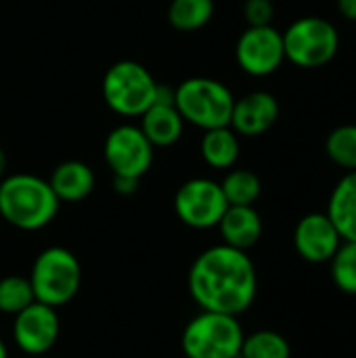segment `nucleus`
I'll return each mask as SVG.
<instances>
[{"instance_id": "ddd939ff", "label": "nucleus", "mask_w": 356, "mask_h": 358, "mask_svg": "<svg viewBox=\"0 0 356 358\" xmlns=\"http://www.w3.org/2000/svg\"><path fill=\"white\" fill-rule=\"evenodd\" d=\"M281 105L277 96L269 90H252L233 103L229 126L237 132V136L256 138L266 134L279 120Z\"/></svg>"}, {"instance_id": "7ed1b4c3", "label": "nucleus", "mask_w": 356, "mask_h": 358, "mask_svg": "<svg viewBox=\"0 0 356 358\" xmlns=\"http://www.w3.org/2000/svg\"><path fill=\"white\" fill-rule=\"evenodd\" d=\"M285 61L298 69H319L329 65L340 50V31L334 21L321 15H304L283 31Z\"/></svg>"}, {"instance_id": "20e7f679", "label": "nucleus", "mask_w": 356, "mask_h": 358, "mask_svg": "<svg viewBox=\"0 0 356 358\" xmlns=\"http://www.w3.org/2000/svg\"><path fill=\"white\" fill-rule=\"evenodd\" d=\"M233 103L235 94L231 88L214 78H187L174 88V107L183 115L185 124L201 130L229 126Z\"/></svg>"}, {"instance_id": "aec40b11", "label": "nucleus", "mask_w": 356, "mask_h": 358, "mask_svg": "<svg viewBox=\"0 0 356 358\" xmlns=\"http://www.w3.org/2000/svg\"><path fill=\"white\" fill-rule=\"evenodd\" d=\"M220 189L229 206H254L262 195V180L252 170L231 168L227 170Z\"/></svg>"}, {"instance_id": "bb28decb", "label": "nucleus", "mask_w": 356, "mask_h": 358, "mask_svg": "<svg viewBox=\"0 0 356 358\" xmlns=\"http://www.w3.org/2000/svg\"><path fill=\"white\" fill-rule=\"evenodd\" d=\"M336 8L340 17L356 23V0H336Z\"/></svg>"}, {"instance_id": "f8f14e48", "label": "nucleus", "mask_w": 356, "mask_h": 358, "mask_svg": "<svg viewBox=\"0 0 356 358\" xmlns=\"http://www.w3.org/2000/svg\"><path fill=\"white\" fill-rule=\"evenodd\" d=\"M342 237L325 212H311L302 216L294 229V248L308 264H329Z\"/></svg>"}, {"instance_id": "5701e85b", "label": "nucleus", "mask_w": 356, "mask_h": 358, "mask_svg": "<svg viewBox=\"0 0 356 358\" xmlns=\"http://www.w3.org/2000/svg\"><path fill=\"white\" fill-rule=\"evenodd\" d=\"M334 285L346 294L356 296V241H342L334 258L329 260Z\"/></svg>"}, {"instance_id": "f257e3e1", "label": "nucleus", "mask_w": 356, "mask_h": 358, "mask_svg": "<svg viewBox=\"0 0 356 358\" xmlns=\"http://www.w3.org/2000/svg\"><path fill=\"white\" fill-rule=\"evenodd\" d=\"M189 294L201 310L239 317L258 294V273L248 252L218 243L204 250L189 271Z\"/></svg>"}, {"instance_id": "a211bd4d", "label": "nucleus", "mask_w": 356, "mask_h": 358, "mask_svg": "<svg viewBox=\"0 0 356 358\" xmlns=\"http://www.w3.org/2000/svg\"><path fill=\"white\" fill-rule=\"evenodd\" d=\"M199 153H201V159L212 170H231L235 168L239 159L241 143H239L237 132L231 126H220V128L204 130Z\"/></svg>"}, {"instance_id": "1a4fd4ad", "label": "nucleus", "mask_w": 356, "mask_h": 358, "mask_svg": "<svg viewBox=\"0 0 356 358\" xmlns=\"http://www.w3.org/2000/svg\"><path fill=\"white\" fill-rule=\"evenodd\" d=\"M153 151L155 147L134 124L115 126L103 143V157L113 176H128L136 180L149 172L153 164Z\"/></svg>"}, {"instance_id": "4468645a", "label": "nucleus", "mask_w": 356, "mask_h": 358, "mask_svg": "<svg viewBox=\"0 0 356 358\" xmlns=\"http://www.w3.org/2000/svg\"><path fill=\"white\" fill-rule=\"evenodd\" d=\"M218 231L225 245L248 252L260 241L264 224L254 206H229L218 222Z\"/></svg>"}, {"instance_id": "6e6552de", "label": "nucleus", "mask_w": 356, "mask_h": 358, "mask_svg": "<svg viewBox=\"0 0 356 358\" xmlns=\"http://www.w3.org/2000/svg\"><path fill=\"white\" fill-rule=\"evenodd\" d=\"M229 203L220 189V182L212 178H189L174 195V212L178 220L195 231H208L218 227Z\"/></svg>"}, {"instance_id": "393cba45", "label": "nucleus", "mask_w": 356, "mask_h": 358, "mask_svg": "<svg viewBox=\"0 0 356 358\" xmlns=\"http://www.w3.org/2000/svg\"><path fill=\"white\" fill-rule=\"evenodd\" d=\"M275 17L273 0H245L243 2V19L248 25H271Z\"/></svg>"}, {"instance_id": "39448f33", "label": "nucleus", "mask_w": 356, "mask_h": 358, "mask_svg": "<svg viewBox=\"0 0 356 358\" xmlns=\"http://www.w3.org/2000/svg\"><path fill=\"white\" fill-rule=\"evenodd\" d=\"M27 279L31 283L36 302L59 308L78 296L82 285V268L73 252L52 245L36 256Z\"/></svg>"}, {"instance_id": "b1692460", "label": "nucleus", "mask_w": 356, "mask_h": 358, "mask_svg": "<svg viewBox=\"0 0 356 358\" xmlns=\"http://www.w3.org/2000/svg\"><path fill=\"white\" fill-rule=\"evenodd\" d=\"M31 302H36V298H34V289L27 277L8 275L0 279V313L2 315L15 317L17 313L27 308Z\"/></svg>"}, {"instance_id": "2eb2a0df", "label": "nucleus", "mask_w": 356, "mask_h": 358, "mask_svg": "<svg viewBox=\"0 0 356 358\" xmlns=\"http://www.w3.org/2000/svg\"><path fill=\"white\" fill-rule=\"evenodd\" d=\"M48 185L61 203H78L94 191L97 178L88 164L80 159H65L50 172Z\"/></svg>"}, {"instance_id": "c756f323", "label": "nucleus", "mask_w": 356, "mask_h": 358, "mask_svg": "<svg viewBox=\"0 0 356 358\" xmlns=\"http://www.w3.org/2000/svg\"><path fill=\"white\" fill-rule=\"evenodd\" d=\"M31 358H50V357H46V355H44V357H31Z\"/></svg>"}, {"instance_id": "0eeeda50", "label": "nucleus", "mask_w": 356, "mask_h": 358, "mask_svg": "<svg viewBox=\"0 0 356 358\" xmlns=\"http://www.w3.org/2000/svg\"><path fill=\"white\" fill-rule=\"evenodd\" d=\"M101 90L113 113L122 117H141L153 105L157 82L143 63L124 59L105 71Z\"/></svg>"}, {"instance_id": "dca6fc26", "label": "nucleus", "mask_w": 356, "mask_h": 358, "mask_svg": "<svg viewBox=\"0 0 356 358\" xmlns=\"http://www.w3.org/2000/svg\"><path fill=\"white\" fill-rule=\"evenodd\" d=\"M325 214L344 241H356V172H344L334 185Z\"/></svg>"}, {"instance_id": "9b49d317", "label": "nucleus", "mask_w": 356, "mask_h": 358, "mask_svg": "<svg viewBox=\"0 0 356 358\" xmlns=\"http://www.w3.org/2000/svg\"><path fill=\"white\" fill-rule=\"evenodd\" d=\"M61 334V319L57 308L42 302H31L13 317V342L27 357L48 355Z\"/></svg>"}, {"instance_id": "6ab92c4d", "label": "nucleus", "mask_w": 356, "mask_h": 358, "mask_svg": "<svg viewBox=\"0 0 356 358\" xmlns=\"http://www.w3.org/2000/svg\"><path fill=\"white\" fill-rule=\"evenodd\" d=\"M214 0H170L168 23L176 31H197L214 17Z\"/></svg>"}, {"instance_id": "4be33fe9", "label": "nucleus", "mask_w": 356, "mask_h": 358, "mask_svg": "<svg viewBox=\"0 0 356 358\" xmlns=\"http://www.w3.org/2000/svg\"><path fill=\"white\" fill-rule=\"evenodd\" d=\"M239 358H292V346L279 331L260 329L243 338Z\"/></svg>"}, {"instance_id": "a878e982", "label": "nucleus", "mask_w": 356, "mask_h": 358, "mask_svg": "<svg viewBox=\"0 0 356 358\" xmlns=\"http://www.w3.org/2000/svg\"><path fill=\"white\" fill-rule=\"evenodd\" d=\"M138 189V180L136 178H128V176H113V191L118 195H132Z\"/></svg>"}, {"instance_id": "423d86ee", "label": "nucleus", "mask_w": 356, "mask_h": 358, "mask_svg": "<svg viewBox=\"0 0 356 358\" xmlns=\"http://www.w3.org/2000/svg\"><path fill=\"white\" fill-rule=\"evenodd\" d=\"M243 338L239 317L201 310L187 323L180 346L187 358H239Z\"/></svg>"}, {"instance_id": "9d476101", "label": "nucleus", "mask_w": 356, "mask_h": 358, "mask_svg": "<svg viewBox=\"0 0 356 358\" xmlns=\"http://www.w3.org/2000/svg\"><path fill=\"white\" fill-rule=\"evenodd\" d=\"M235 59L243 73L269 78L285 63L283 36L273 25H248L235 44Z\"/></svg>"}, {"instance_id": "412c9836", "label": "nucleus", "mask_w": 356, "mask_h": 358, "mask_svg": "<svg viewBox=\"0 0 356 358\" xmlns=\"http://www.w3.org/2000/svg\"><path fill=\"white\" fill-rule=\"evenodd\" d=\"M325 155L344 172H356V124H342L327 134Z\"/></svg>"}, {"instance_id": "cd10ccee", "label": "nucleus", "mask_w": 356, "mask_h": 358, "mask_svg": "<svg viewBox=\"0 0 356 358\" xmlns=\"http://www.w3.org/2000/svg\"><path fill=\"white\" fill-rule=\"evenodd\" d=\"M4 172H6V153L0 147V180L4 178Z\"/></svg>"}, {"instance_id": "c85d7f7f", "label": "nucleus", "mask_w": 356, "mask_h": 358, "mask_svg": "<svg viewBox=\"0 0 356 358\" xmlns=\"http://www.w3.org/2000/svg\"><path fill=\"white\" fill-rule=\"evenodd\" d=\"M0 358H8V348L2 338H0Z\"/></svg>"}, {"instance_id": "f03ea898", "label": "nucleus", "mask_w": 356, "mask_h": 358, "mask_svg": "<svg viewBox=\"0 0 356 358\" xmlns=\"http://www.w3.org/2000/svg\"><path fill=\"white\" fill-rule=\"evenodd\" d=\"M61 201L48 180L36 174H10L0 180V216L19 231H40L59 214Z\"/></svg>"}, {"instance_id": "f3484780", "label": "nucleus", "mask_w": 356, "mask_h": 358, "mask_svg": "<svg viewBox=\"0 0 356 358\" xmlns=\"http://www.w3.org/2000/svg\"><path fill=\"white\" fill-rule=\"evenodd\" d=\"M138 128L153 147H172L183 136L185 120L174 105H151L141 115Z\"/></svg>"}]
</instances>
